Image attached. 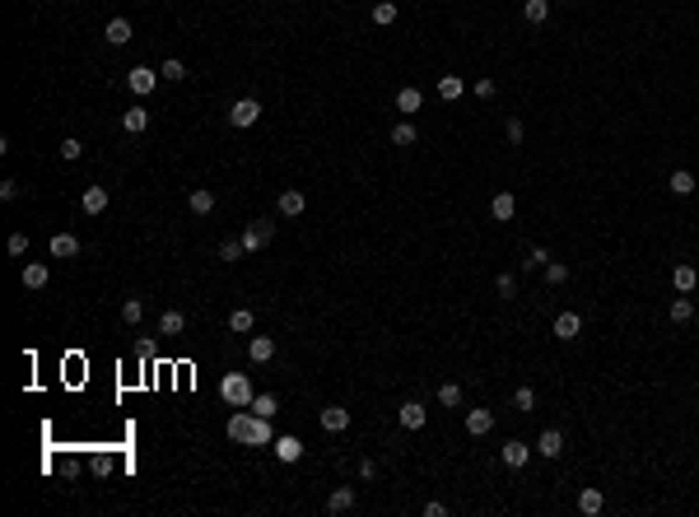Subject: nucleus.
Segmentation results:
<instances>
[{
  "label": "nucleus",
  "mask_w": 699,
  "mask_h": 517,
  "mask_svg": "<svg viewBox=\"0 0 699 517\" xmlns=\"http://www.w3.org/2000/svg\"><path fill=\"white\" fill-rule=\"evenodd\" d=\"M494 429V410H466V433L471 438H485Z\"/></svg>",
  "instance_id": "nucleus-9"
},
{
  "label": "nucleus",
  "mask_w": 699,
  "mask_h": 517,
  "mask_svg": "<svg viewBox=\"0 0 699 517\" xmlns=\"http://www.w3.org/2000/svg\"><path fill=\"white\" fill-rule=\"evenodd\" d=\"M51 256H56V261L79 256V238H75V234H51Z\"/></svg>",
  "instance_id": "nucleus-15"
},
{
  "label": "nucleus",
  "mask_w": 699,
  "mask_h": 517,
  "mask_svg": "<svg viewBox=\"0 0 699 517\" xmlns=\"http://www.w3.org/2000/svg\"><path fill=\"white\" fill-rule=\"evenodd\" d=\"M494 89H499L494 79H476V98H494Z\"/></svg>",
  "instance_id": "nucleus-46"
},
{
  "label": "nucleus",
  "mask_w": 699,
  "mask_h": 517,
  "mask_svg": "<svg viewBox=\"0 0 699 517\" xmlns=\"http://www.w3.org/2000/svg\"><path fill=\"white\" fill-rule=\"evenodd\" d=\"M103 38H108L112 47H126V42H131V19H112V24H108V33H103Z\"/></svg>",
  "instance_id": "nucleus-31"
},
{
  "label": "nucleus",
  "mask_w": 699,
  "mask_h": 517,
  "mask_svg": "<svg viewBox=\"0 0 699 517\" xmlns=\"http://www.w3.org/2000/svg\"><path fill=\"white\" fill-rule=\"evenodd\" d=\"M108 186H84V196H79V205H84V215H103L108 210Z\"/></svg>",
  "instance_id": "nucleus-8"
},
{
  "label": "nucleus",
  "mask_w": 699,
  "mask_h": 517,
  "mask_svg": "<svg viewBox=\"0 0 699 517\" xmlns=\"http://www.w3.org/2000/svg\"><path fill=\"white\" fill-rule=\"evenodd\" d=\"M443 513H448V508L438 503V498H429V503H424V517H443Z\"/></svg>",
  "instance_id": "nucleus-48"
},
{
  "label": "nucleus",
  "mask_w": 699,
  "mask_h": 517,
  "mask_svg": "<svg viewBox=\"0 0 699 517\" xmlns=\"http://www.w3.org/2000/svg\"><path fill=\"white\" fill-rule=\"evenodd\" d=\"M252 424H256V415H247V410L238 406V415H228V438L247 443V438H252Z\"/></svg>",
  "instance_id": "nucleus-7"
},
{
  "label": "nucleus",
  "mask_w": 699,
  "mask_h": 517,
  "mask_svg": "<svg viewBox=\"0 0 699 517\" xmlns=\"http://www.w3.org/2000/svg\"><path fill=\"white\" fill-rule=\"evenodd\" d=\"M545 261H550V252H545V247H532V252H527V261H522V266H527V271H541Z\"/></svg>",
  "instance_id": "nucleus-43"
},
{
  "label": "nucleus",
  "mask_w": 699,
  "mask_h": 517,
  "mask_svg": "<svg viewBox=\"0 0 699 517\" xmlns=\"http://www.w3.org/2000/svg\"><path fill=\"white\" fill-rule=\"evenodd\" d=\"M396 14H401V10H396V0H378V5H373V24H396Z\"/></svg>",
  "instance_id": "nucleus-34"
},
{
  "label": "nucleus",
  "mask_w": 699,
  "mask_h": 517,
  "mask_svg": "<svg viewBox=\"0 0 699 517\" xmlns=\"http://www.w3.org/2000/svg\"><path fill=\"white\" fill-rule=\"evenodd\" d=\"M494 289H499V298H513V293H518V284H513V275H499V280H494Z\"/></svg>",
  "instance_id": "nucleus-45"
},
{
  "label": "nucleus",
  "mask_w": 699,
  "mask_h": 517,
  "mask_svg": "<svg viewBox=\"0 0 699 517\" xmlns=\"http://www.w3.org/2000/svg\"><path fill=\"white\" fill-rule=\"evenodd\" d=\"M667 186H671V196H695V173H685V168H676Z\"/></svg>",
  "instance_id": "nucleus-30"
},
{
  "label": "nucleus",
  "mask_w": 699,
  "mask_h": 517,
  "mask_svg": "<svg viewBox=\"0 0 699 517\" xmlns=\"http://www.w3.org/2000/svg\"><path fill=\"white\" fill-rule=\"evenodd\" d=\"M541 275H545V284H564V280H569V266H564V261H545Z\"/></svg>",
  "instance_id": "nucleus-35"
},
{
  "label": "nucleus",
  "mask_w": 699,
  "mask_h": 517,
  "mask_svg": "<svg viewBox=\"0 0 699 517\" xmlns=\"http://www.w3.org/2000/svg\"><path fill=\"white\" fill-rule=\"evenodd\" d=\"M271 452H276L280 461H298V457H303V438L285 433V438H276V443H271Z\"/></svg>",
  "instance_id": "nucleus-14"
},
{
  "label": "nucleus",
  "mask_w": 699,
  "mask_h": 517,
  "mask_svg": "<svg viewBox=\"0 0 699 517\" xmlns=\"http://www.w3.org/2000/svg\"><path fill=\"white\" fill-rule=\"evenodd\" d=\"M601 508H606V498H601V489H592V485H588V489L578 494V513H583V517H597Z\"/></svg>",
  "instance_id": "nucleus-24"
},
{
  "label": "nucleus",
  "mask_w": 699,
  "mask_h": 517,
  "mask_svg": "<svg viewBox=\"0 0 699 517\" xmlns=\"http://www.w3.org/2000/svg\"><path fill=\"white\" fill-rule=\"evenodd\" d=\"M187 205H191V215H210V210H215V191H210V186H196V191L187 196Z\"/></svg>",
  "instance_id": "nucleus-26"
},
{
  "label": "nucleus",
  "mask_w": 699,
  "mask_h": 517,
  "mask_svg": "<svg viewBox=\"0 0 699 517\" xmlns=\"http://www.w3.org/2000/svg\"><path fill=\"white\" fill-rule=\"evenodd\" d=\"M536 452H541V457H550V461H555V457H560V452H564V433H560V429H545L541 438H536Z\"/></svg>",
  "instance_id": "nucleus-19"
},
{
  "label": "nucleus",
  "mask_w": 699,
  "mask_h": 517,
  "mask_svg": "<svg viewBox=\"0 0 699 517\" xmlns=\"http://www.w3.org/2000/svg\"><path fill=\"white\" fill-rule=\"evenodd\" d=\"M503 136H508V145H522V140H527V126H522L518 117H508L503 121Z\"/></svg>",
  "instance_id": "nucleus-40"
},
{
  "label": "nucleus",
  "mask_w": 699,
  "mask_h": 517,
  "mask_svg": "<svg viewBox=\"0 0 699 517\" xmlns=\"http://www.w3.org/2000/svg\"><path fill=\"white\" fill-rule=\"evenodd\" d=\"M228 326H233L238 336H247V331H252V313H247V308H238V313L228 317Z\"/></svg>",
  "instance_id": "nucleus-42"
},
{
  "label": "nucleus",
  "mask_w": 699,
  "mask_h": 517,
  "mask_svg": "<svg viewBox=\"0 0 699 517\" xmlns=\"http://www.w3.org/2000/svg\"><path fill=\"white\" fill-rule=\"evenodd\" d=\"M159 75H164V79H187V66H182L178 56H168L164 66H159Z\"/></svg>",
  "instance_id": "nucleus-39"
},
{
  "label": "nucleus",
  "mask_w": 699,
  "mask_h": 517,
  "mask_svg": "<svg viewBox=\"0 0 699 517\" xmlns=\"http://www.w3.org/2000/svg\"><path fill=\"white\" fill-rule=\"evenodd\" d=\"M462 94H466V79L462 75H443V79H438V98H443V103H457Z\"/></svg>",
  "instance_id": "nucleus-21"
},
{
  "label": "nucleus",
  "mask_w": 699,
  "mask_h": 517,
  "mask_svg": "<svg viewBox=\"0 0 699 517\" xmlns=\"http://www.w3.org/2000/svg\"><path fill=\"white\" fill-rule=\"evenodd\" d=\"M5 252H10V256H24V252H29V238H24V234H10V238H5Z\"/></svg>",
  "instance_id": "nucleus-44"
},
{
  "label": "nucleus",
  "mask_w": 699,
  "mask_h": 517,
  "mask_svg": "<svg viewBox=\"0 0 699 517\" xmlns=\"http://www.w3.org/2000/svg\"><path fill=\"white\" fill-rule=\"evenodd\" d=\"M522 14H527V24H545L550 19V0H522Z\"/></svg>",
  "instance_id": "nucleus-29"
},
{
  "label": "nucleus",
  "mask_w": 699,
  "mask_h": 517,
  "mask_svg": "<svg viewBox=\"0 0 699 517\" xmlns=\"http://www.w3.org/2000/svg\"><path fill=\"white\" fill-rule=\"evenodd\" d=\"M238 238H243L247 256H252V252H261V247H271V243H276V224H271V219H256V224H247Z\"/></svg>",
  "instance_id": "nucleus-2"
},
{
  "label": "nucleus",
  "mask_w": 699,
  "mask_h": 517,
  "mask_svg": "<svg viewBox=\"0 0 699 517\" xmlns=\"http://www.w3.org/2000/svg\"><path fill=\"white\" fill-rule=\"evenodd\" d=\"M438 406H462V387H457V382H443V387H438Z\"/></svg>",
  "instance_id": "nucleus-38"
},
{
  "label": "nucleus",
  "mask_w": 699,
  "mask_h": 517,
  "mask_svg": "<svg viewBox=\"0 0 699 517\" xmlns=\"http://www.w3.org/2000/svg\"><path fill=\"white\" fill-rule=\"evenodd\" d=\"M424 420H429V410L420 401H406L401 406V429H424Z\"/></svg>",
  "instance_id": "nucleus-20"
},
{
  "label": "nucleus",
  "mask_w": 699,
  "mask_h": 517,
  "mask_svg": "<svg viewBox=\"0 0 699 517\" xmlns=\"http://www.w3.org/2000/svg\"><path fill=\"white\" fill-rule=\"evenodd\" d=\"M350 508H355V489H350V485H341V489H331V494H326V513H331V517L350 513Z\"/></svg>",
  "instance_id": "nucleus-11"
},
{
  "label": "nucleus",
  "mask_w": 699,
  "mask_h": 517,
  "mask_svg": "<svg viewBox=\"0 0 699 517\" xmlns=\"http://www.w3.org/2000/svg\"><path fill=\"white\" fill-rule=\"evenodd\" d=\"M373 476H378V461L364 457V461H359V480H373Z\"/></svg>",
  "instance_id": "nucleus-47"
},
{
  "label": "nucleus",
  "mask_w": 699,
  "mask_h": 517,
  "mask_svg": "<svg viewBox=\"0 0 699 517\" xmlns=\"http://www.w3.org/2000/svg\"><path fill=\"white\" fill-rule=\"evenodd\" d=\"M145 126H149V112L140 108V103H136V108H126V112H121V131H126V136H140Z\"/></svg>",
  "instance_id": "nucleus-18"
},
{
  "label": "nucleus",
  "mask_w": 699,
  "mask_h": 517,
  "mask_svg": "<svg viewBox=\"0 0 699 517\" xmlns=\"http://www.w3.org/2000/svg\"><path fill=\"white\" fill-rule=\"evenodd\" d=\"M79 154H84V145H79L75 136H66V140H61V159H66V164H75Z\"/></svg>",
  "instance_id": "nucleus-41"
},
{
  "label": "nucleus",
  "mask_w": 699,
  "mask_h": 517,
  "mask_svg": "<svg viewBox=\"0 0 699 517\" xmlns=\"http://www.w3.org/2000/svg\"><path fill=\"white\" fill-rule=\"evenodd\" d=\"M19 280H24V289H47L51 271H47L42 261H29V266H24V275H19Z\"/></svg>",
  "instance_id": "nucleus-17"
},
{
  "label": "nucleus",
  "mask_w": 699,
  "mask_h": 517,
  "mask_svg": "<svg viewBox=\"0 0 699 517\" xmlns=\"http://www.w3.org/2000/svg\"><path fill=\"white\" fill-rule=\"evenodd\" d=\"M247 410H252V415H266V420H276L280 401L271 396V391H256V396H252V406H247Z\"/></svg>",
  "instance_id": "nucleus-28"
},
{
  "label": "nucleus",
  "mask_w": 699,
  "mask_h": 517,
  "mask_svg": "<svg viewBox=\"0 0 699 517\" xmlns=\"http://www.w3.org/2000/svg\"><path fill=\"white\" fill-rule=\"evenodd\" d=\"M238 256H247L243 238H224V243H219V261H238Z\"/></svg>",
  "instance_id": "nucleus-33"
},
{
  "label": "nucleus",
  "mask_w": 699,
  "mask_h": 517,
  "mask_svg": "<svg viewBox=\"0 0 699 517\" xmlns=\"http://www.w3.org/2000/svg\"><path fill=\"white\" fill-rule=\"evenodd\" d=\"M671 284H676V293H690V289H695V284H699V271H695V266H676V271H671Z\"/></svg>",
  "instance_id": "nucleus-25"
},
{
  "label": "nucleus",
  "mask_w": 699,
  "mask_h": 517,
  "mask_svg": "<svg viewBox=\"0 0 699 517\" xmlns=\"http://www.w3.org/2000/svg\"><path fill=\"white\" fill-rule=\"evenodd\" d=\"M578 331H583L578 313H560V317H555V341H578Z\"/></svg>",
  "instance_id": "nucleus-12"
},
{
  "label": "nucleus",
  "mask_w": 699,
  "mask_h": 517,
  "mask_svg": "<svg viewBox=\"0 0 699 517\" xmlns=\"http://www.w3.org/2000/svg\"><path fill=\"white\" fill-rule=\"evenodd\" d=\"M219 396H224L228 406H252V378H247V373H224Z\"/></svg>",
  "instance_id": "nucleus-1"
},
{
  "label": "nucleus",
  "mask_w": 699,
  "mask_h": 517,
  "mask_svg": "<svg viewBox=\"0 0 699 517\" xmlns=\"http://www.w3.org/2000/svg\"><path fill=\"white\" fill-rule=\"evenodd\" d=\"M420 103H424V94H420L415 84L396 89V112H420Z\"/></svg>",
  "instance_id": "nucleus-27"
},
{
  "label": "nucleus",
  "mask_w": 699,
  "mask_h": 517,
  "mask_svg": "<svg viewBox=\"0 0 699 517\" xmlns=\"http://www.w3.org/2000/svg\"><path fill=\"white\" fill-rule=\"evenodd\" d=\"M532 452H536V448H527V443L508 438V443H503V448H499V461H503V466H513V471H522V466H527V457H532Z\"/></svg>",
  "instance_id": "nucleus-5"
},
{
  "label": "nucleus",
  "mask_w": 699,
  "mask_h": 517,
  "mask_svg": "<svg viewBox=\"0 0 699 517\" xmlns=\"http://www.w3.org/2000/svg\"><path fill=\"white\" fill-rule=\"evenodd\" d=\"M159 79H164V75H159V70H149V66H136V70H126V89H131L136 98L154 94V84H159Z\"/></svg>",
  "instance_id": "nucleus-4"
},
{
  "label": "nucleus",
  "mask_w": 699,
  "mask_h": 517,
  "mask_svg": "<svg viewBox=\"0 0 699 517\" xmlns=\"http://www.w3.org/2000/svg\"><path fill=\"white\" fill-rule=\"evenodd\" d=\"M690 317H695V303H690L685 293H680V298L671 303V322H690Z\"/></svg>",
  "instance_id": "nucleus-37"
},
{
  "label": "nucleus",
  "mask_w": 699,
  "mask_h": 517,
  "mask_svg": "<svg viewBox=\"0 0 699 517\" xmlns=\"http://www.w3.org/2000/svg\"><path fill=\"white\" fill-rule=\"evenodd\" d=\"M140 317H145V298H126V303H121V322H126V326H140Z\"/></svg>",
  "instance_id": "nucleus-32"
},
{
  "label": "nucleus",
  "mask_w": 699,
  "mask_h": 517,
  "mask_svg": "<svg viewBox=\"0 0 699 517\" xmlns=\"http://www.w3.org/2000/svg\"><path fill=\"white\" fill-rule=\"evenodd\" d=\"M415 140H420V131H415V121H406V117H401V121L392 126V145H396V149H411Z\"/></svg>",
  "instance_id": "nucleus-23"
},
{
  "label": "nucleus",
  "mask_w": 699,
  "mask_h": 517,
  "mask_svg": "<svg viewBox=\"0 0 699 517\" xmlns=\"http://www.w3.org/2000/svg\"><path fill=\"white\" fill-rule=\"evenodd\" d=\"M182 331H187V313H178V308L159 313V336H182Z\"/></svg>",
  "instance_id": "nucleus-16"
},
{
  "label": "nucleus",
  "mask_w": 699,
  "mask_h": 517,
  "mask_svg": "<svg viewBox=\"0 0 699 517\" xmlns=\"http://www.w3.org/2000/svg\"><path fill=\"white\" fill-rule=\"evenodd\" d=\"M322 429L326 433H345V429H350V410H345V406H326L322 410Z\"/></svg>",
  "instance_id": "nucleus-13"
},
{
  "label": "nucleus",
  "mask_w": 699,
  "mask_h": 517,
  "mask_svg": "<svg viewBox=\"0 0 699 517\" xmlns=\"http://www.w3.org/2000/svg\"><path fill=\"white\" fill-rule=\"evenodd\" d=\"M276 210H280V215H285V219H298V215H303V210H308V196H303V191H294V186H289V191H280Z\"/></svg>",
  "instance_id": "nucleus-6"
},
{
  "label": "nucleus",
  "mask_w": 699,
  "mask_h": 517,
  "mask_svg": "<svg viewBox=\"0 0 699 517\" xmlns=\"http://www.w3.org/2000/svg\"><path fill=\"white\" fill-rule=\"evenodd\" d=\"M513 210H518V201H513V191H494V201H490V215L499 219H513Z\"/></svg>",
  "instance_id": "nucleus-22"
},
{
  "label": "nucleus",
  "mask_w": 699,
  "mask_h": 517,
  "mask_svg": "<svg viewBox=\"0 0 699 517\" xmlns=\"http://www.w3.org/2000/svg\"><path fill=\"white\" fill-rule=\"evenodd\" d=\"M247 359H252V363H271V359H276V341H271V336H252V341H247Z\"/></svg>",
  "instance_id": "nucleus-10"
},
{
  "label": "nucleus",
  "mask_w": 699,
  "mask_h": 517,
  "mask_svg": "<svg viewBox=\"0 0 699 517\" xmlns=\"http://www.w3.org/2000/svg\"><path fill=\"white\" fill-rule=\"evenodd\" d=\"M513 410H522V415H527V410H536V391H532V387H518V391H513Z\"/></svg>",
  "instance_id": "nucleus-36"
},
{
  "label": "nucleus",
  "mask_w": 699,
  "mask_h": 517,
  "mask_svg": "<svg viewBox=\"0 0 699 517\" xmlns=\"http://www.w3.org/2000/svg\"><path fill=\"white\" fill-rule=\"evenodd\" d=\"M256 121H261V103H256V98H238L233 108H228V126L247 131V126H256Z\"/></svg>",
  "instance_id": "nucleus-3"
}]
</instances>
